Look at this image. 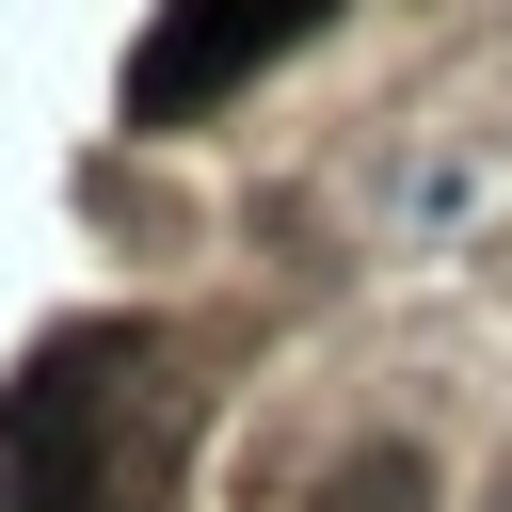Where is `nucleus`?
Instances as JSON below:
<instances>
[{
    "instance_id": "1",
    "label": "nucleus",
    "mask_w": 512,
    "mask_h": 512,
    "mask_svg": "<svg viewBox=\"0 0 512 512\" xmlns=\"http://www.w3.org/2000/svg\"><path fill=\"white\" fill-rule=\"evenodd\" d=\"M144 320H80L16 368L0 400V512H96V432H112V368H144Z\"/></svg>"
},
{
    "instance_id": "3",
    "label": "nucleus",
    "mask_w": 512,
    "mask_h": 512,
    "mask_svg": "<svg viewBox=\"0 0 512 512\" xmlns=\"http://www.w3.org/2000/svg\"><path fill=\"white\" fill-rule=\"evenodd\" d=\"M320 512H432V464H416V448H352V464L320 480Z\"/></svg>"
},
{
    "instance_id": "2",
    "label": "nucleus",
    "mask_w": 512,
    "mask_h": 512,
    "mask_svg": "<svg viewBox=\"0 0 512 512\" xmlns=\"http://www.w3.org/2000/svg\"><path fill=\"white\" fill-rule=\"evenodd\" d=\"M336 0H176L144 48H128V128H192L208 96H240L272 48H304Z\"/></svg>"
}]
</instances>
